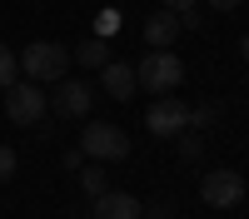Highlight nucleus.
<instances>
[{
	"instance_id": "obj_13",
	"label": "nucleus",
	"mask_w": 249,
	"mask_h": 219,
	"mask_svg": "<svg viewBox=\"0 0 249 219\" xmlns=\"http://www.w3.org/2000/svg\"><path fill=\"white\" fill-rule=\"evenodd\" d=\"M75 174H80V189H85L90 199H95V194H105V169H100V165H80Z\"/></svg>"
},
{
	"instance_id": "obj_20",
	"label": "nucleus",
	"mask_w": 249,
	"mask_h": 219,
	"mask_svg": "<svg viewBox=\"0 0 249 219\" xmlns=\"http://www.w3.org/2000/svg\"><path fill=\"white\" fill-rule=\"evenodd\" d=\"M210 5H214V10H224V15H230L234 5H244V0H210Z\"/></svg>"
},
{
	"instance_id": "obj_1",
	"label": "nucleus",
	"mask_w": 249,
	"mask_h": 219,
	"mask_svg": "<svg viewBox=\"0 0 249 219\" xmlns=\"http://www.w3.org/2000/svg\"><path fill=\"white\" fill-rule=\"evenodd\" d=\"M135 85H144L150 95H170L184 85V60L175 50H144V60L135 65Z\"/></svg>"
},
{
	"instance_id": "obj_14",
	"label": "nucleus",
	"mask_w": 249,
	"mask_h": 219,
	"mask_svg": "<svg viewBox=\"0 0 249 219\" xmlns=\"http://www.w3.org/2000/svg\"><path fill=\"white\" fill-rule=\"evenodd\" d=\"M175 139H179V159H199V154H204V139H199V130H179Z\"/></svg>"
},
{
	"instance_id": "obj_16",
	"label": "nucleus",
	"mask_w": 249,
	"mask_h": 219,
	"mask_svg": "<svg viewBox=\"0 0 249 219\" xmlns=\"http://www.w3.org/2000/svg\"><path fill=\"white\" fill-rule=\"evenodd\" d=\"M15 169H20L15 150H10V145H0V185H10V179H15Z\"/></svg>"
},
{
	"instance_id": "obj_18",
	"label": "nucleus",
	"mask_w": 249,
	"mask_h": 219,
	"mask_svg": "<svg viewBox=\"0 0 249 219\" xmlns=\"http://www.w3.org/2000/svg\"><path fill=\"white\" fill-rule=\"evenodd\" d=\"M80 165H85V150H65V169H70V174H75V169H80Z\"/></svg>"
},
{
	"instance_id": "obj_7",
	"label": "nucleus",
	"mask_w": 249,
	"mask_h": 219,
	"mask_svg": "<svg viewBox=\"0 0 249 219\" xmlns=\"http://www.w3.org/2000/svg\"><path fill=\"white\" fill-rule=\"evenodd\" d=\"M90 100H95V95H90V85H85V80H60L50 105H55V115L80 119V115H90Z\"/></svg>"
},
{
	"instance_id": "obj_5",
	"label": "nucleus",
	"mask_w": 249,
	"mask_h": 219,
	"mask_svg": "<svg viewBox=\"0 0 249 219\" xmlns=\"http://www.w3.org/2000/svg\"><path fill=\"white\" fill-rule=\"evenodd\" d=\"M144 125H150V135H160V139H175L179 130H190V105H179V100L160 95L155 105L144 110Z\"/></svg>"
},
{
	"instance_id": "obj_4",
	"label": "nucleus",
	"mask_w": 249,
	"mask_h": 219,
	"mask_svg": "<svg viewBox=\"0 0 249 219\" xmlns=\"http://www.w3.org/2000/svg\"><path fill=\"white\" fill-rule=\"evenodd\" d=\"M45 110H50V100H45V90L35 85V80H15V85L5 90V115H10V125H40L45 119Z\"/></svg>"
},
{
	"instance_id": "obj_21",
	"label": "nucleus",
	"mask_w": 249,
	"mask_h": 219,
	"mask_svg": "<svg viewBox=\"0 0 249 219\" xmlns=\"http://www.w3.org/2000/svg\"><path fill=\"white\" fill-rule=\"evenodd\" d=\"M239 55H244V60H249V35H244V45H239Z\"/></svg>"
},
{
	"instance_id": "obj_3",
	"label": "nucleus",
	"mask_w": 249,
	"mask_h": 219,
	"mask_svg": "<svg viewBox=\"0 0 249 219\" xmlns=\"http://www.w3.org/2000/svg\"><path fill=\"white\" fill-rule=\"evenodd\" d=\"M80 150H85L95 165H120L124 154H130V135L120 125H105V119H90L85 135H80Z\"/></svg>"
},
{
	"instance_id": "obj_11",
	"label": "nucleus",
	"mask_w": 249,
	"mask_h": 219,
	"mask_svg": "<svg viewBox=\"0 0 249 219\" xmlns=\"http://www.w3.org/2000/svg\"><path fill=\"white\" fill-rule=\"evenodd\" d=\"M75 65H85V70H105L110 65V45H105V40H80V45H75Z\"/></svg>"
},
{
	"instance_id": "obj_10",
	"label": "nucleus",
	"mask_w": 249,
	"mask_h": 219,
	"mask_svg": "<svg viewBox=\"0 0 249 219\" xmlns=\"http://www.w3.org/2000/svg\"><path fill=\"white\" fill-rule=\"evenodd\" d=\"M100 85L110 90V100H135V65H124V60H110L105 70H100Z\"/></svg>"
},
{
	"instance_id": "obj_9",
	"label": "nucleus",
	"mask_w": 249,
	"mask_h": 219,
	"mask_svg": "<svg viewBox=\"0 0 249 219\" xmlns=\"http://www.w3.org/2000/svg\"><path fill=\"white\" fill-rule=\"evenodd\" d=\"M179 35H184V30H179V15H175V10H160V15L144 20V50H170Z\"/></svg>"
},
{
	"instance_id": "obj_8",
	"label": "nucleus",
	"mask_w": 249,
	"mask_h": 219,
	"mask_svg": "<svg viewBox=\"0 0 249 219\" xmlns=\"http://www.w3.org/2000/svg\"><path fill=\"white\" fill-rule=\"evenodd\" d=\"M140 214H144V204L135 194H124V189L95 194V209H90V219H140Z\"/></svg>"
},
{
	"instance_id": "obj_2",
	"label": "nucleus",
	"mask_w": 249,
	"mask_h": 219,
	"mask_svg": "<svg viewBox=\"0 0 249 219\" xmlns=\"http://www.w3.org/2000/svg\"><path fill=\"white\" fill-rule=\"evenodd\" d=\"M15 60H20V80H35V85L40 80H65V70H70V50L55 45V40H35Z\"/></svg>"
},
{
	"instance_id": "obj_12",
	"label": "nucleus",
	"mask_w": 249,
	"mask_h": 219,
	"mask_svg": "<svg viewBox=\"0 0 249 219\" xmlns=\"http://www.w3.org/2000/svg\"><path fill=\"white\" fill-rule=\"evenodd\" d=\"M15 80H20V60H15V50L5 40H0V90H10Z\"/></svg>"
},
{
	"instance_id": "obj_19",
	"label": "nucleus",
	"mask_w": 249,
	"mask_h": 219,
	"mask_svg": "<svg viewBox=\"0 0 249 219\" xmlns=\"http://www.w3.org/2000/svg\"><path fill=\"white\" fill-rule=\"evenodd\" d=\"M199 0H164V10H175V15H184V10H195Z\"/></svg>"
},
{
	"instance_id": "obj_15",
	"label": "nucleus",
	"mask_w": 249,
	"mask_h": 219,
	"mask_svg": "<svg viewBox=\"0 0 249 219\" xmlns=\"http://www.w3.org/2000/svg\"><path fill=\"white\" fill-rule=\"evenodd\" d=\"M115 30H120V10H100L95 15V40H110Z\"/></svg>"
},
{
	"instance_id": "obj_6",
	"label": "nucleus",
	"mask_w": 249,
	"mask_h": 219,
	"mask_svg": "<svg viewBox=\"0 0 249 219\" xmlns=\"http://www.w3.org/2000/svg\"><path fill=\"white\" fill-rule=\"evenodd\" d=\"M199 194H204V204H214V209H234L244 199V174L239 169H210Z\"/></svg>"
},
{
	"instance_id": "obj_17",
	"label": "nucleus",
	"mask_w": 249,
	"mask_h": 219,
	"mask_svg": "<svg viewBox=\"0 0 249 219\" xmlns=\"http://www.w3.org/2000/svg\"><path fill=\"white\" fill-rule=\"evenodd\" d=\"M214 115H219V105H195V110H190V130H204V125H214Z\"/></svg>"
}]
</instances>
